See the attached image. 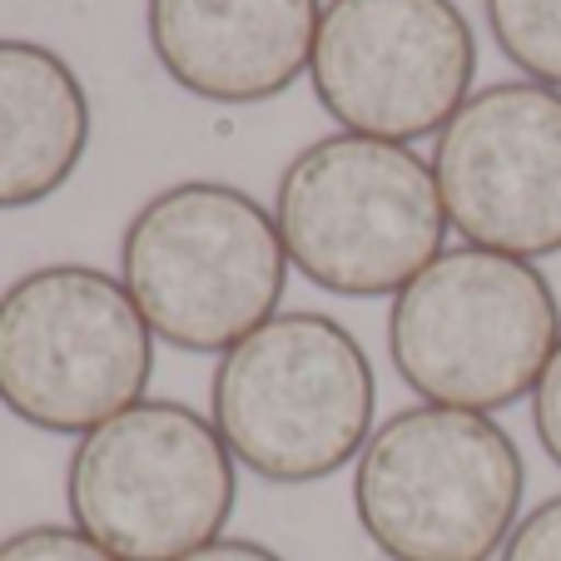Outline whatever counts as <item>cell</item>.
Masks as SVG:
<instances>
[{
    "label": "cell",
    "mask_w": 561,
    "mask_h": 561,
    "mask_svg": "<svg viewBox=\"0 0 561 561\" xmlns=\"http://www.w3.org/2000/svg\"><path fill=\"white\" fill-rule=\"evenodd\" d=\"M154 333L129 288L95 264H45L0 294V408L85 437L145 403Z\"/></svg>",
    "instance_id": "cell-7"
},
{
    "label": "cell",
    "mask_w": 561,
    "mask_h": 561,
    "mask_svg": "<svg viewBox=\"0 0 561 561\" xmlns=\"http://www.w3.org/2000/svg\"><path fill=\"white\" fill-rule=\"evenodd\" d=\"M447 219L512 259L561 254V90L497 80L467 95L433 145Z\"/></svg>",
    "instance_id": "cell-9"
},
{
    "label": "cell",
    "mask_w": 561,
    "mask_h": 561,
    "mask_svg": "<svg viewBox=\"0 0 561 561\" xmlns=\"http://www.w3.org/2000/svg\"><path fill=\"white\" fill-rule=\"evenodd\" d=\"M0 561H119L85 537L80 527H25L0 541Z\"/></svg>",
    "instance_id": "cell-13"
},
{
    "label": "cell",
    "mask_w": 561,
    "mask_h": 561,
    "mask_svg": "<svg viewBox=\"0 0 561 561\" xmlns=\"http://www.w3.org/2000/svg\"><path fill=\"white\" fill-rule=\"evenodd\" d=\"M90 149V90L60 50L0 35V209H31Z\"/></svg>",
    "instance_id": "cell-11"
},
{
    "label": "cell",
    "mask_w": 561,
    "mask_h": 561,
    "mask_svg": "<svg viewBox=\"0 0 561 561\" xmlns=\"http://www.w3.org/2000/svg\"><path fill=\"white\" fill-rule=\"evenodd\" d=\"M75 527L119 561H180L224 537L239 462L190 403L145 398L75 443L65 467Z\"/></svg>",
    "instance_id": "cell-6"
},
{
    "label": "cell",
    "mask_w": 561,
    "mask_h": 561,
    "mask_svg": "<svg viewBox=\"0 0 561 561\" xmlns=\"http://www.w3.org/2000/svg\"><path fill=\"white\" fill-rule=\"evenodd\" d=\"M497 50L527 80L561 90V0H482Z\"/></svg>",
    "instance_id": "cell-12"
},
{
    "label": "cell",
    "mask_w": 561,
    "mask_h": 561,
    "mask_svg": "<svg viewBox=\"0 0 561 561\" xmlns=\"http://www.w3.org/2000/svg\"><path fill=\"white\" fill-rule=\"evenodd\" d=\"M288 264L323 294L398 298L447 254V204L433 159L368 135L313 139L274 190Z\"/></svg>",
    "instance_id": "cell-2"
},
{
    "label": "cell",
    "mask_w": 561,
    "mask_h": 561,
    "mask_svg": "<svg viewBox=\"0 0 561 561\" xmlns=\"http://www.w3.org/2000/svg\"><path fill=\"white\" fill-rule=\"evenodd\" d=\"M561 343V304L537 264L492 249L437 254L388 313L398 378L437 408L497 413L531 398Z\"/></svg>",
    "instance_id": "cell-5"
},
{
    "label": "cell",
    "mask_w": 561,
    "mask_h": 561,
    "mask_svg": "<svg viewBox=\"0 0 561 561\" xmlns=\"http://www.w3.org/2000/svg\"><path fill=\"white\" fill-rule=\"evenodd\" d=\"M497 561H561V492L517 522Z\"/></svg>",
    "instance_id": "cell-14"
},
{
    "label": "cell",
    "mask_w": 561,
    "mask_h": 561,
    "mask_svg": "<svg viewBox=\"0 0 561 561\" xmlns=\"http://www.w3.org/2000/svg\"><path fill=\"white\" fill-rule=\"evenodd\" d=\"M527 462L492 413L417 403L373 427L353 472L358 527L388 561H492L522 522Z\"/></svg>",
    "instance_id": "cell-3"
},
{
    "label": "cell",
    "mask_w": 561,
    "mask_h": 561,
    "mask_svg": "<svg viewBox=\"0 0 561 561\" xmlns=\"http://www.w3.org/2000/svg\"><path fill=\"white\" fill-rule=\"evenodd\" d=\"M274 209L239 184L180 180L149 194L119 239V284L149 333L180 353H229L288 294Z\"/></svg>",
    "instance_id": "cell-1"
},
{
    "label": "cell",
    "mask_w": 561,
    "mask_h": 561,
    "mask_svg": "<svg viewBox=\"0 0 561 561\" xmlns=\"http://www.w3.org/2000/svg\"><path fill=\"white\" fill-rule=\"evenodd\" d=\"M180 561H284L274 547H264V541H249V537H219L209 541V547L190 551V557Z\"/></svg>",
    "instance_id": "cell-16"
},
{
    "label": "cell",
    "mask_w": 561,
    "mask_h": 561,
    "mask_svg": "<svg viewBox=\"0 0 561 561\" xmlns=\"http://www.w3.org/2000/svg\"><path fill=\"white\" fill-rule=\"evenodd\" d=\"M531 427H537L541 453L561 467V343L551 353L547 373L537 378V388H531Z\"/></svg>",
    "instance_id": "cell-15"
},
{
    "label": "cell",
    "mask_w": 561,
    "mask_h": 561,
    "mask_svg": "<svg viewBox=\"0 0 561 561\" xmlns=\"http://www.w3.org/2000/svg\"><path fill=\"white\" fill-rule=\"evenodd\" d=\"M323 0H145L159 70L209 105H264L308 75Z\"/></svg>",
    "instance_id": "cell-10"
},
{
    "label": "cell",
    "mask_w": 561,
    "mask_h": 561,
    "mask_svg": "<svg viewBox=\"0 0 561 561\" xmlns=\"http://www.w3.org/2000/svg\"><path fill=\"white\" fill-rule=\"evenodd\" d=\"M308 80L343 135L437 139L472 95V21L457 0H323Z\"/></svg>",
    "instance_id": "cell-8"
},
{
    "label": "cell",
    "mask_w": 561,
    "mask_h": 561,
    "mask_svg": "<svg viewBox=\"0 0 561 561\" xmlns=\"http://www.w3.org/2000/svg\"><path fill=\"white\" fill-rule=\"evenodd\" d=\"M378 378L329 313H274L233 343L209 382V423L233 462L278 488L343 472L373 437Z\"/></svg>",
    "instance_id": "cell-4"
}]
</instances>
